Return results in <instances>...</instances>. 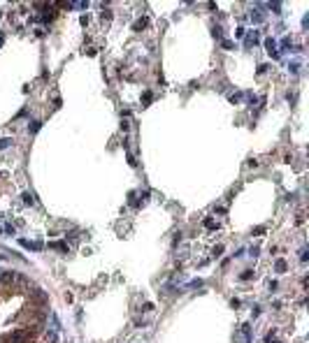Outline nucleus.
Here are the masks:
<instances>
[{
    "label": "nucleus",
    "instance_id": "1",
    "mask_svg": "<svg viewBox=\"0 0 309 343\" xmlns=\"http://www.w3.org/2000/svg\"><path fill=\"white\" fill-rule=\"evenodd\" d=\"M23 197H26V202H28V204H35V199H33V195H30V192H26Z\"/></svg>",
    "mask_w": 309,
    "mask_h": 343
}]
</instances>
